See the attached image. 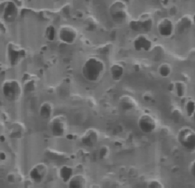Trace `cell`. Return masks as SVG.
Masks as SVG:
<instances>
[{
	"instance_id": "e0dca14e",
	"label": "cell",
	"mask_w": 195,
	"mask_h": 188,
	"mask_svg": "<svg viewBox=\"0 0 195 188\" xmlns=\"http://www.w3.org/2000/svg\"><path fill=\"white\" fill-rule=\"evenodd\" d=\"M52 110V107L49 103H44L42 105L40 108L41 115L45 118H49L51 114Z\"/></svg>"
},
{
	"instance_id": "9a60e30c",
	"label": "cell",
	"mask_w": 195,
	"mask_h": 188,
	"mask_svg": "<svg viewBox=\"0 0 195 188\" xmlns=\"http://www.w3.org/2000/svg\"><path fill=\"white\" fill-rule=\"evenodd\" d=\"M174 91L178 97L183 98L187 93V86L182 81H178L174 83Z\"/></svg>"
},
{
	"instance_id": "6da1fadb",
	"label": "cell",
	"mask_w": 195,
	"mask_h": 188,
	"mask_svg": "<svg viewBox=\"0 0 195 188\" xmlns=\"http://www.w3.org/2000/svg\"><path fill=\"white\" fill-rule=\"evenodd\" d=\"M106 66L105 62L97 57L91 56L85 60L82 68L83 77L87 82H97L104 75Z\"/></svg>"
},
{
	"instance_id": "83f0119b",
	"label": "cell",
	"mask_w": 195,
	"mask_h": 188,
	"mask_svg": "<svg viewBox=\"0 0 195 188\" xmlns=\"http://www.w3.org/2000/svg\"><path fill=\"white\" fill-rule=\"evenodd\" d=\"M122 1H124V2H125L127 3V2H129L132 1V0H122Z\"/></svg>"
},
{
	"instance_id": "4316f807",
	"label": "cell",
	"mask_w": 195,
	"mask_h": 188,
	"mask_svg": "<svg viewBox=\"0 0 195 188\" xmlns=\"http://www.w3.org/2000/svg\"><path fill=\"white\" fill-rule=\"evenodd\" d=\"M191 117H192L193 120H194V121L195 122V111Z\"/></svg>"
},
{
	"instance_id": "9c48e42d",
	"label": "cell",
	"mask_w": 195,
	"mask_h": 188,
	"mask_svg": "<svg viewBox=\"0 0 195 188\" xmlns=\"http://www.w3.org/2000/svg\"><path fill=\"white\" fill-rule=\"evenodd\" d=\"M109 72L110 77L114 82H120L123 78L125 73L124 65L119 63H115L110 66Z\"/></svg>"
},
{
	"instance_id": "7a4b0ae2",
	"label": "cell",
	"mask_w": 195,
	"mask_h": 188,
	"mask_svg": "<svg viewBox=\"0 0 195 188\" xmlns=\"http://www.w3.org/2000/svg\"><path fill=\"white\" fill-rule=\"evenodd\" d=\"M178 142L183 149L189 153H195V130L189 127H184L177 133Z\"/></svg>"
},
{
	"instance_id": "ac0fdd59",
	"label": "cell",
	"mask_w": 195,
	"mask_h": 188,
	"mask_svg": "<svg viewBox=\"0 0 195 188\" xmlns=\"http://www.w3.org/2000/svg\"><path fill=\"white\" fill-rule=\"evenodd\" d=\"M185 110L187 116L192 117L195 111V101L192 100L188 101L185 103Z\"/></svg>"
},
{
	"instance_id": "d4e9b609",
	"label": "cell",
	"mask_w": 195,
	"mask_h": 188,
	"mask_svg": "<svg viewBox=\"0 0 195 188\" xmlns=\"http://www.w3.org/2000/svg\"><path fill=\"white\" fill-rule=\"evenodd\" d=\"M189 171L192 176L195 179V159L191 162L190 165Z\"/></svg>"
},
{
	"instance_id": "5b68a950",
	"label": "cell",
	"mask_w": 195,
	"mask_h": 188,
	"mask_svg": "<svg viewBox=\"0 0 195 188\" xmlns=\"http://www.w3.org/2000/svg\"><path fill=\"white\" fill-rule=\"evenodd\" d=\"M2 91L6 99L13 101L18 99L21 95L22 87L18 81L8 79L3 82L2 86Z\"/></svg>"
},
{
	"instance_id": "ffe728a7",
	"label": "cell",
	"mask_w": 195,
	"mask_h": 188,
	"mask_svg": "<svg viewBox=\"0 0 195 188\" xmlns=\"http://www.w3.org/2000/svg\"><path fill=\"white\" fill-rule=\"evenodd\" d=\"M109 148L107 146H102L99 151V156L101 159H105L109 155Z\"/></svg>"
},
{
	"instance_id": "cb8c5ba5",
	"label": "cell",
	"mask_w": 195,
	"mask_h": 188,
	"mask_svg": "<svg viewBox=\"0 0 195 188\" xmlns=\"http://www.w3.org/2000/svg\"><path fill=\"white\" fill-rule=\"evenodd\" d=\"M142 99L143 101H146V102H149V101H152L153 96L151 93L145 92L143 94Z\"/></svg>"
},
{
	"instance_id": "277c9868",
	"label": "cell",
	"mask_w": 195,
	"mask_h": 188,
	"mask_svg": "<svg viewBox=\"0 0 195 188\" xmlns=\"http://www.w3.org/2000/svg\"><path fill=\"white\" fill-rule=\"evenodd\" d=\"M109 14L112 21L117 23H123L128 16L127 3L122 0H116L110 5Z\"/></svg>"
},
{
	"instance_id": "8fae6325",
	"label": "cell",
	"mask_w": 195,
	"mask_h": 188,
	"mask_svg": "<svg viewBox=\"0 0 195 188\" xmlns=\"http://www.w3.org/2000/svg\"><path fill=\"white\" fill-rule=\"evenodd\" d=\"M158 33L162 37H168L173 32V26L170 21L167 18H163L158 22L157 25Z\"/></svg>"
},
{
	"instance_id": "484cf974",
	"label": "cell",
	"mask_w": 195,
	"mask_h": 188,
	"mask_svg": "<svg viewBox=\"0 0 195 188\" xmlns=\"http://www.w3.org/2000/svg\"><path fill=\"white\" fill-rule=\"evenodd\" d=\"M1 158L2 160L4 159L5 158V155L3 153H1Z\"/></svg>"
},
{
	"instance_id": "2e32d148",
	"label": "cell",
	"mask_w": 195,
	"mask_h": 188,
	"mask_svg": "<svg viewBox=\"0 0 195 188\" xmlns=\"http://www.w3.org/2000/svg\"><path fill=\"white\" fill-rule=\"evenodd\" d=\"M86 180L82 176L75 177L70 183L71 187L72 188H82L85 186Z\"/></svg>"
},
{
	"instance_id": "7402d4cb",
	"label": "cell",
	"mask_w": 195,
	"mask_h": 188,
	"mask_svg": "<svg viewBox=\"0 0 195 188\" xmlns=\"http://www.w3.org/2000/svg\"><path fill=\"white\" fill-rule=\"evenodd\" d=\"M39 168H35L32 171L31 173V177L34 179V180L36 181L41 180L43 176L42 174H41L42 171L40 172H39Z\"/></svg>"
},
{
	"instance_id": "d6986e66",
	"label": "cell",
	"mask_w": 195,
	"mask_h": 188,
	"mask_svg": "<svg viewBox=\"0 0 195 188\" xmlns=\"http://www.w3.org/2000/svg\"><path fill=\"white\" fill-rule=\"evenodd\" d=\"M60 122V121L55 122L53 126V131L57 135H61L63 132V124Z\"/></svg>"
},
{
	"instance_id": "3957f363",
	"label": "cell",
	"mask_w": 195,
	"mask_h": 188,
	"mask_svg": "<svg viewBox=\"0 0 195 188\" xmlns=\"http://www.w3.org/2000/svg\"><path fill=\"white\" fill-rule=\"evenodd\" d=\"M154 20L152 16L149 13H141L138 18L130 21L129 27L134 32L146 33L149 32L153 28Z\"/></svg>"
},
{
	"instance_id": "7c38bea8",
	"label": "cell",
	"mask_w": 195,
	"mask_h": 188,
	"mask_svg": "<svg viewBox=\"0 0 195 188\" xmlns=\"http://www.w3.org/2000/svg\"><path fill=\"white\" fill-rule=\"evenodd\" d=\"M99 135L96 129H91L88 130L82 138L83 144L88 146H92L97 143Z\"/></svg>"
},
{
	"instance_id": "44dd1931",
	"label": "cell",
	"mask_w": 195,
	"mask_h": 188,
	"mask_svg": "<svg viewBox=\"0 0 195 188\" xmlns=\"http://www.w3.org/2000/svg\"><path fill=\"white\" fill-rule=\"evenodd\" d=\"M148 187L149 188H163L164 186L159 181L153 179L150 181L148 183Z\"/></svg>"
},
{
	"instance_id": "8992f818",
	"label": "cell",
	"mask_w": 195,
	"mask_h": 188,
	"mask_svg": "<svg viewBox=\"0 0 195 188\" xmlns=\"http://www.w3.org/2000/svg\"><path fill=\"white\" fill-rule=\"evenodd\" d=\"M133 48L136 52H148L153 49L152 40L145 33H140L133 40Z\"/></svg>"
},
{
	"instance_id": "30bf717a",
	"label": "cell",
	"mask_w": 195,
	"mask_h": 188,
	"mask_svg": "<svg viewBox=\"0 0 195 188\" xmlns=\"http://www.w3.org/2000/svg\"><path fill=\"white\" fill-rule=\"evenodd\" d=\"M119 105L121 109L127 111H132L137 107V103L135 99L128 95L120 96L119 100Z\"/></svg>"
},
{
	"instance_id": "4fadbf2b",
	"label": "cell",
	"mask_w": 195,
	"mask_h": 188,
	"mask_svg": "<svg viewBox=\"0 0 195 188\" xmlns=\"http://www.w3.org/2000/svg\"><path fill=\"white\" fill-rule=\"evenodd\" d=\"M8 56L12 63H16L17 61L20 60L21 57H23L24 53L21 49L18 47L15 48L14 46H9L8 50Z\"/></svg>"
},
{
	"instance_id": "603a6c76",
	"label": "cell",
	"mask_w": 195,
	"mask_h": 188,
	"mask_svg": "<svg viewBox=\"0 0 195 188\" xmlns=\"http://www.w3.org/2000/svg\"><path fill=\"white\" fill-rule=\"evenodd\" d=\"M61 176L64 180L67 181L70 178L72 174V170L71 168L64 167L62 169L61 172Z\"/></svg>"
},
{
	"instance_id": "ba28073f",
	"label": "cell",
	"mask_w": 195,
	"mask_h": 188,
	"mask_svg": "<svg viewBox=\"0 0 195 188\" xmlns=\"http://www.w3.org/2000/svg\"><path fill=\"white\" fill-rule=\"evenodd\" d=\"M138 125L141 131L144 133L149 134L156 130L158 125L154 117L149 114L145 113L139 117Z\"/></svg>"
},
{
	"instance_id": "52a82bcc",
	"label": "cell",
	"mask_w": 195,
	"mask_h": 188,
	"mask_svg": "<svg viewBox=\"0 0 195 188\" xmlns=\"http://www.w3.org/2000/svg\"><path fill=\"white\" fill-rule=\"evenodd\" d=\"M57 35L61 42L71 44L77 40L78 34L75 27L70 25H63L59 28Z\"/></svg>"
},
{
	"instance_id": "5bb4252c",
	"label": "cell",
	"mask_w": 195,
	"mask_h": 188,
	"mask_svg": "<svg viewBox=\"0 0 195 188\" xmlns=\"http://www.w3.org/2000/svg\"><path fill=\"white\" fill-rule=\"evenodd\" d=\"M158 75L160 77L163 78H167L172 74V67L168 63H162L158 66Z\"/></svg>"
}]
</instances>
